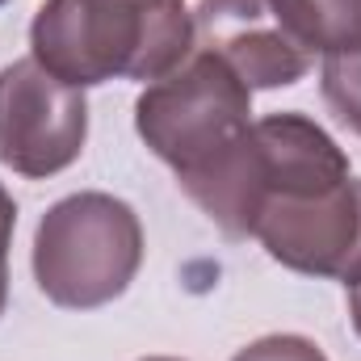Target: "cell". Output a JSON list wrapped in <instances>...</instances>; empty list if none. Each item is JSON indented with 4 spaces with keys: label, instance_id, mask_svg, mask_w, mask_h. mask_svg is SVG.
<instances>
[{
    "label": "cell",
    "instance_id": "6da1fadb",
    "mask_svg": "<svg viewBox=\"0 0 361 361\" xmlns=\"http://www.w3.org/2000/svg\"><path fill=\"white\" fill-rule=\"evenodd\" d=\"M135 130L227 240L252 235L261 210L252 89L223 59L193 47L180 68L139 92Z\"/></svg>",
    "mask_w": 361,
    "mask_h": 361
},
{
    "label": "cell",
    "instance_id": "7a4b0ae2",
    "mask_svg": "<svg viewBox=\"0 0 361 361\" xmlns=\"http://www.w3.org/2000/svg\"><path fill=\"white\" fill-rule=\"evenodd\" d=\"M30 51L76 89L109 80L152 85L189 59L193 13L185 0H42Z\"/></svg>",
    "mask_w": 361,
    "mask_h": 361
},
{
    "label": "cell",
    "instance_id": "3957f363",
    "mask_svg": "<svg viewBox=\"0 0 361 361\" xmlns=\"http://www.w3.org/2000/svg\"><path fill=\"white\" fill-rule=\"evenodd\" d=\"M143 265V223L114 193H72L34 231V281L68 311L122 298Z\"/></svg>",
    "mask_w": 361,
    "mask_h": 361
},
{
    "label": "cell",
    "instance_id": "277c9868",
    "mask_svg": "<svg viewBox=\"0 0 361 361\" xmlns=\"http://www.w3.org/2000/svg\"><path fill=\"white\" fill-rule=\"evenodd\" d=\"M89 139L85 89L47 72L34 55L0 72V164L47 180L72 169Z\"/></svg>",
    "mask_w": 361,
    "mask_h": 361
},
{
    "label": "cell",
    "instance_id": "5b68a950",
    "mask_svg": "<svg viewBox=\"0 0 361 361\" xmlns=\"http://www.w3.org/2000/svg\"><path fill=\"white\" fill-rule=\"evenodd\" d=\"M252 235L277 265L341 281L361 244V180L269 193L257 210Z\"/></svg>",
    "mask_w": 361,
    "mask_h": 361
},
{
    "label": "cell",
    "instance_id": "8992f818",
    "mask_svg": "<svg viewBox=\"0 0 361 361\" xmlns=\"http://www.w3.org/2000/svg\"><path fill=\"white\" fill-rule=\"evenodd\" d=\"M193 47L223 59L248 89H286L311 72V55L290 38L273 0H202Z\"/></svg>",
    "mask_w": 361,
    "mask_h": 361
},
{
    "label": "cell",
    "instance_id": "52a82bcc",
    "mask_svg": "<svg viewBox=\"0 0 361 361\" xmlns=\"http://www.w3.org/2000/svg\"><path fill=\"white\" fill-rule=\"evenodd\" d=\"M273 8L311 59L361 51V0H273Z\"/></svg>",
    "mask_w": 361,
    "mask_h": 361
},
{
    "label": "cell",
    "instance_id": "ba28073f",
    "mask_svg": "<svg viewBox=\"0 0 361 361\" xmlns=\"http://www.w3.org/2000/svg\"><path fill=\"white\" fill-rule=\"evenodd\" d=\"M319 89H324L328 109L336 114V122L349 126L353 135H361V51L324 59Z\"/></svg>",
    "mask_w": 361,
    "mask_h": 361
},
{
    "label": "cell",
    "instance_id": "9c48e42d",
    "mask_svg": "<svg viewBox=\"0 0 361 361\" xmlns=\"http://www.w3.org/2000/svg\"><path fill=\"white\" fill-rule=\"evenodd\" d=\"M231 361H328L324 349L307 336H294V332H277V336H261L252 341L248 349H240Z\"/></svg>",
    "mask_w": 361,
    "mask_h": 361
},
{
    "label": "cell",
    "instance_id": "30bf717a",
    "mask_svg": "<svg viewBox=\"0 0 361 361\" xmlns=\"http://www.w3.org/2000/svg\"><path fill=\"white\" fill-rule=\"evenodd\" d=\"M13 231H17V202L0 185V315H4V302H8V248H13Z\"/></svg>",
    "mask_w": 361,
    "mask_h": 361
},
{
    "label": "cell",
    "instance_id": "8fae6325",
    "mask_svg": "<svg viewBox=\"0 0 361 361\" xmlns=\"http://www.w3.org/2000/svg\"><path fill=\"white\" fill-rule=\"evenodd\" d=\"M349 294V315H353V328H357V336H361V286L357 290H345Z\"/></svg>",
    "mask_w": 361,
    "mask_h": 361
},
{
    "label": "cell",
    "instance_id": "7c38bea8",
    "mask_svg": "<svg viewBox=\"0 0 361 361\" xmlns=\"http://www.w3.org/2000/svg\"><path fill=\"white\" fill-rule=\"evenodd\" d=\"M143 361H180V357H143Z\"/></svg>",
    "mask_w": 361,
    "mask_h": 361
},
{
    "label": "cell",
    "instance_id": "4fadbf2b",
    "mask_svg": "<svg viewBox=\"0 0 361 361\" xmlns=\"http://www.w3.org/2000/svg\"><path fill=\"white\" fill-rule=\"evenodd\" d=\"M0 4H8V0H0Z\"/></svg>",
    "mask_w": 361,
    "mask_h": 361
}]
</instances>
